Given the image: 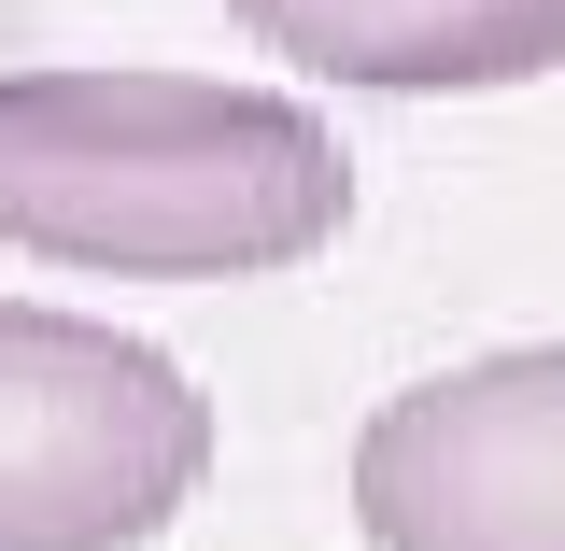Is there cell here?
Segmentation results:
<instances>
[{
    "label": "cell",
    "instance_id": "6da1fadb",
    "mask_svg": "<svg viewBox=\"0 0 565 551\" xmlns=\"http://www.w3.org/2000/svg\"><path fill=\"white\" fill-rule=\"evenodd\" d=\"M353 226L311 99L226 71H0V241L114 283H241Z\"/></svg>",
    "mask_w": 565,
    "mask_h": 551
},
{
    "label": "cell",
    "instance_id": "7a4b0ae2",
    "mask_svg": "<svg viewBox=\"0 0 565 551\" xmlns=\"http://www.w3.org/2000/svg\"><path fill=\"white\" fill-rule=\"evenodd\" d=\"M212 481L184 353L57 297H0V551H141Z\"/></svg>",
    "mask_w": 565,
    "mask_h": 551
},
{
    "label": "cell",
    "instance_id": "3957f363",
    "mask_svg": "<svg viewBox=\"0 0 565 551\" xmlns=\"http://www.w3.org/2000/svg\"><path fill=\"white\" fill-rule=\"evenodd\" d=\"M367 551H565V340L467 353L353 424Z\"/></svg>",
    "mask_w": 565,
    "mask_h": 551
},
{
    "label": "cell",
    "instance_id": "277c9868",
    "mask_svg": "<svg viewBox=\"0 0 565 551\" xmlns=\"http://www.w3.org/2000/svg\"><path fill=\"white\" fill-rule=\"evenodd\" d=\"M269 57L367 99H494L565 71V0H226Z\"/></svg>",
    "mask_w": 565,
    "mask_h": 551
}]
</instances>
